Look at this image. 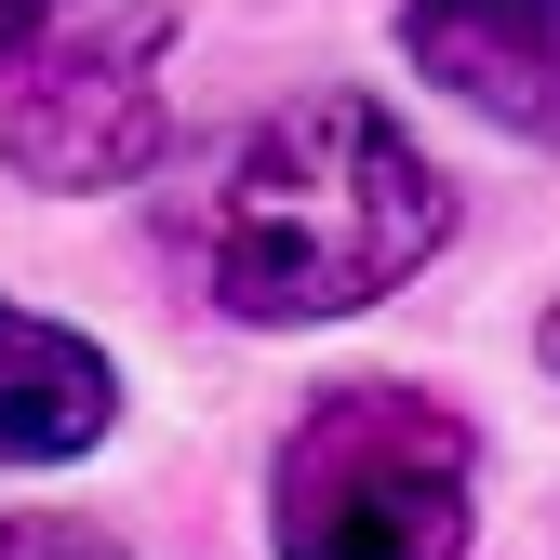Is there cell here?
<instances>
[{
	"instance_id": "cell-1",
	"label": "cell",
	"mask_w": 560,
	"mask_h": 560,
	"mask_svg": "<svg viewBox=\"0 0 560 560\" xmlns=\"http://www.w3.org/2000/svg\"><path fill=\"white\" fill-rule=\"evenodd\" d=\"M454 241V187L374 94H294L254 120L200 200V280L254 334L347 320Z\"/></svg>"
},
{
	"instance_id": "cell-2",
	"label": "cell",
	"mask_w": 560,
	"mask_h": 560,
	"mask_svg": "<svg viewBox=\"0 0 560 560\" xmlns=\"http://www.w3.org/2000/svg\"><path fill=\"white\" fill-rule=\"evenodd\" d=\"M467 480L480 441L428 387H320L280 441V560H467Z\"/></svg>"
},
{
	"instance_id": "cell-3",
	"label": "cell",
	"mask_w": 560,
	"mask_h": 560,
	"mask_svg": "<svg viewBox=\"0 0 560 560\" xmlns=\"http://www.w3.org/2000/svg\"><path fill=\"white\" fill-rule=\"evenodd\" d=\"M174 148V94H161V14H120V27H81L54 40L27 81H14V120H0V161L54 200H94V187H133Z\"/></svg>"
},
{
	"instance_id": "cell-4",
	"label": "cell",
	"mask_w": 560,
	"mask_h": 560,
	"mask_svg": "<svg viewBox=\"0 0 560 560\" xmlns=\"http://www.w3.org/2000/svg\"><path fill=\"white\" fill-rule=\"evenodd\" d=\"M400 54L454 107L560 148V0H400Z\"/></svg>"
},
{
	"instance_id": "cell-5",
	"label": "cell",
	"mask_w": 560,
	"mask_h": 560,
	"mask_svg": "<svg viewBox=\"0 0 560 560\" xmlns=\"http://www.w3.org/2000/svg\"><path fill=\"white\" fill-rule=\"evenodd\" d=\"M120 428V361L0 294V467H67Z\"/></svg>"
},
{
	"instance_id": "cell-6",
	"label": "cell",
	"mask_w": 560,
	"mask_h": 560,
	"mask_svg": "<svg viewBox=\"0 0 560 560\" xmlns=\"http://www.w3.org/2000/svg\"><path fill=\"white\" fill-rule=\"evenodd\" d=\"M0 560H120V534H94V521H0Z\"/></svg>"
},
{
	"instance_id": "cell-7",
	"label": "cell",
	"mask_w": 560,
	"mask_h": 560,
	"mask_svg": "<svg viewBox=\"0 0 560 560\" xmlns=\"http://www.w3.org/2000/svg\"><path fill=\"white\" fill-rule=\"evenodd\" d=\"M40 14H54V0H0V67H14V54L40 40Z\"/></svg>"
},
{
	"instance_id": "cell-8",
	"label": "cell",
	"mask_w": 560,
	"mask_h": 560,
	"mask_svg": "<svg viewBox=\"0 0 560 560\" xmlns=\"http://www.w3.org/2000/svg\"><path fill=\"white\" fill-rule=\"evenodd\" d=\"M547 374H560V307H547Z\"/></svg>"
}]
</instances>
